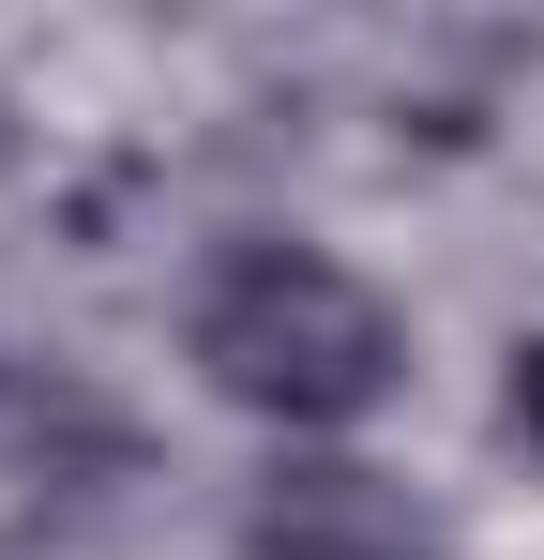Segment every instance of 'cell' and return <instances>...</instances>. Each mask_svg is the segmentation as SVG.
Returning <instances> with one entry per match:
<instances>
[{"label": "cell", "instance_id": "obj_2", "mask_svg": "<svg viewBox=\"0 0 544 560\" xmlns=\"http://www.w3.org/2000/svg\"><path fill=\"white\" fill-rule=\"evenodd\" d=\"M258 560H424V530L393 515V485L348 455H318V469H272V500H258Z\"/></svg>", "mask_w": 544, "mask_h": 560}, {"label": "cell", "instance_id": "obj_1", "mask_svg": "<svg viewBox=\"0 0 544 560\" xmlns=\"http://www.w3.org/2000/svg\"><path fill=\"white\" fill-rule=\"evenodd\" d=\"M197 364L258 424H363L393 394V364H409V334H393V303L348 258L243 243V258H212V288H197Z\"/></svg>", "mask_w": 544, "mask_h": 560}, {"label": "cell", "instance_id": "obj_3", "mask_svg": "<svg viewBox=\"0 0 544 560\" xmlns=\"http://www.w3.org/2000/svg\"><path fill=\"white\" fill-rule=\"evenodd\" d=\"M515 424H530V440H544V334H530V349H515Z\"/></svg>", "mask_w": 544, "mask_h": 560}]
</instances>
